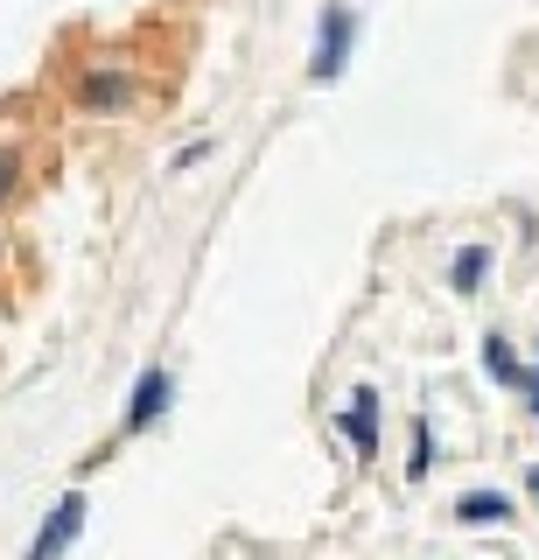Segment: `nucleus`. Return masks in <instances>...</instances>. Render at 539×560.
Listing matches in <instances>:
<instances>
[{"instance_id":"1a4fd4ad","label":"nucleus","mask_w":539,"mask_h":560,"mask_svg":"<svg viewBox=\"0 0 539 560\" xmlns=\"http://www.w3.org/2000/svg\"><path fill=\"white\" fill-rule=\"evenodd\" d=\"M483 372H491V378L504 385V393H512V385L526 378V364H518V350H512V337H497V329H491V337H483Z\"/></svg>"},{"instance_id":"0eeeda50","label":"nucleus","mask_w":539,"mask_h":560,"mask_svg":"<svg viewBox=\"0 0 539 560\" xmlns=\"http://www.w3.org/2000/svg\"><path fill=\"white\" fill-rule=\"evenodd\" d=\"M491 267H497L491 245H462V253L448 259V288H456V294H477L483 280H491Z\"/></svg>"},{"instance_id":"39448f33","label":"nucleus","mask_w":539,"mask_h":560,"mask_svg":"<svg viewBox=\"0 0 539 560\" xmlns=\"http://www.w3.org/2000/svg\"><path fill=\"white\" fill-rule=\"evenodd\" d=\"M337 428H343V442H351L358 463H372L378 455V385H351V407L337 413Z\"/></svg>"},{"instance_id":"20e7f679","label":"nucleus","mask_w":539,"mask_h":560,"mask_svg":"<svg viewBox=\"0 0 539 560\" xmlns=\"http://www.w3.org/2000/svg\"><path fill=\"white\" fill-rule=\"evenodd\" d=\"M168 407H176V378H168L162 364H148V372L133 378V399H127V420H119V434H148Z\"/></svg>"},{"instance_id":"423d86ee","label":"nucleus","mask_w":539,"mask_h":560,"mask_svg":"<svg viewBox=\"0 0 539 560\" xmlns=\"http://www.w3.org/2000/svg\"><path fill=\"white\" fill-rule=\"evenodd\" d=\"M456 518L462 525H512L518 504L504 498V490H462V498H456Z\"/></svg>"},{"instance_id":"f257e3e1","label":"nucleus","mask_w":539,"mask_h":560,"mask_svg":"<svg viewBox=\"0 0 539 560\" xmlns=\"http://www.w3.org/2000/svg\"><path fill=\"white\" fill-rule=\"evenodd\" d=\"M141 98H148V78L127 57H92L71 70V105L92 119H127V113H141Z\"/></svg>"},{"instance_id":"f03ea898","label":"nucleus","mask_w":539,"mask_h":560,"mask_svg":"<svg viewBox=\"0 0 539 560\" xmlns=\"http://www.w3.org/2000/svg\"><path fill=\"white\" fill-rule=\"evenodd\" d=\"M351 43H358V14L343 0H329L316 22V49H308V84H337L343 63H351Z\"/></svg>"},{"instance_id":"6e6552de","label":"nucleus","mask_w":539,"mask_h":560,"mask_svg":"<svg viewBox=\"0 0 539 560\" xmlns=\"http://www.w3.org/2000/svg\"><path fill=\"white\" fill-rule=\"evenodd\" d=\"M28 197V148L22 140H0V210H14Z\"/></svg>"},{"instance_id":"7ed1b4c3","label":"nucleus","mask_w":539,"mask_h":560,"mask_svg":"<svg viewBox=\"0 0 539 560\" xmlns=\"http://www.w3.org/2000/svg\"><path fill=\"white\" fill-rule=\"evenodd\" d=\"M84 518H92V504H84L78 490H71V498H57V504H49V518L36 525V539H28V560H63V553L78 547Z\"/></svg>"},{"instance_id":"f8f14e48","label":"nucleus","mask_w":539,"mask_h":560,"mask_svg":"<svg viewBox=\"0 0 539 560\" xmlns=\"http://www.w3.org/2000/svg\"><path fill=\"white\" fill-rule=\"evenodd\" d=\"M526 498H532V504H539V463H532V469H526Z\"/></svg>"},{"instance_id":"9d476101","label":"nucleus","mask_w":539,"mask_h":560,"mask_svg":"<svg viewBox=\"0 0 539 560\" xmlns=\"http://www.w3.org/2000/svg\"><path fill=\"white\" fill-rule=\"evenodd\" d=\"M427 469H434V428H427V420H413V455H407V483H427Z\"/></svg>"},{"instance_id":"9b49d317","label":"nucleus","mask_w":539,"mask_h":560,"mask_svg":"<svg viewBox=\"0 0 539 560\" xmlns=\"http://www.w3.org/2000/svg\"><path fill=\"white\" fill-rule=\"evenodd\" d=\"M512 393H518V399H526V413L539 420V364H526V378H518V385H512Z\"/></svg>"}]
</instances>
